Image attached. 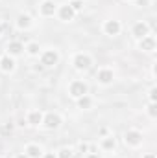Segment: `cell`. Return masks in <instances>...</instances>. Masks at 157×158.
I'll use <instances>...</instances> for the list:
<instances>
[{"label":"cell","mask_w":157,"mask_h":158,"mask_svg":"<svg viewBox=\"0 0 157 158\" xmlns=\"http://www.w3.org/2000/svg\"><path fill=\"white\" fill-rule=\"evenodd\" d=\"M57 53L54 52V50H48V52H44L43 53V59H41V64L43 66H54L56 63H57Z\"/></svg>","instance_id":"obj_1"},{"label":"cell","mask_w":157,"mask_h":158,"mask_svg":"<svg viewBox=\"0 0 157 158\" xmlns=\"http://www.w3.org/2000/svg\"><path fill=\"white\" fill-rule=\"evenodd\" d=\"M70 94H72L74 98H81V96H85V94H87V85L81 83V81H74V83L70 85Z\"/></svg>","instance_id":"obj_2"},{"label":"cell","mask_w":157,"mask_h":158,"mask_svg":"<svg viewBox=\"0 0 157 158\" xmlns=\"http://www.w3.org/2000/svg\"><path fill=\"white\" fill-rule=\"evenodd\" d=\"M74 66H76L78 70L89 68V66H91V57H89V55H83V53H78V55L74 57Z\"/></svg>","instance_id":"obj_3"},{"label":"cell","mask_w":157,"mask_h":158,"mask_svg":"<svg viewBox=\"0 0 157 158\" xmlns=\"http://www.w3.org/2000/svg\"><path fill=\"white\" fill-rule=\"evenodd\" d=\"M124 140H126V143H129V145H139V143L142 142V136H141V132H137V131H128Z\"/></svg>","instance_id":"obj_4"},{"label":"cell","mask_w":157,"mask_h":158,"mask_svg":"<svg viewBox=\"0 0 157 158\" xmlns=\"http://www.w3.org/2000/svg\"><path fill=\"white\" fill-rule=\"evenodd\" d=\"M133 35H135V37H139V39L146 37V35H148V24H144V22L135 24V26H133Z\"/></svg>","instance_id":"obj_5"},{"label":"cell","mask_w":157,"mask_h":158,"mask_svg":"<svg viewBox=\"0 0 157 158\" xmlns=\"http://www.w3.org/2000/svg\"><path fill=\"white\" fill-rule=\"evenodd\" d=\"M59 123H61V119L57 114H48L46 119H44V125L48 127V129H57L59 127Z\"/></svg>","instance_id":"obj_6"},{"label":"cell","mask_w":157,"mask_h":158,"mask_svg":"<svg viewBox=\"0 0 157 158\" xmlns=\"http://www.w3.org/2000/svg\"><path fill=\"white\" fill-rule=\"evenodd\" d=\"M118 31H120V24L117 20H107L105 22V33L107 35H117Z\"/></svg>","instance_id":"obj_7"},{"label":"cell","mask_w":157,"mask_h":158,"mask_svg":"<svg viewBox=\"0 0 157 158\" xmlns=\"http://www.w3.org/2000/svg\"><path fill=\"white\" fill-rule=\"evenodd\" d=\"M54 11H56V4H54V2H50V0L43 2V6H41V13H43V15L50 17V15H54Z\"/></svg>","instance_id":"obj_8"},{"label":"cell","mask_w":157,"mask_h":158,"mask_svg":"<svg viewBox=\"0 0 157 158\" xmlns=\"http://www.w3.org/2000/svg\"><path fill=\"white\" fill-rule=\"evenodd\" d=\"M96 77H98V81H100V83L107 85V83H111V81H113V72H111V70H100Z\"/></svg>","instance_id":"obj_9"},{"label":"cell","mask_w":157,"mask_h":158,"mask_svg":"<svg viewBox=\"0 0 157 158\" xmlns=\"http://www.w3.org/2000/svg\"><path fill=\"white\" fill-rule=\"evenodd\" d=\"M59 17H61L63 20H70V19L74 17V9H72L70 6H63V7L59 9Z\"/></svg>","instance_id":"obj_10"},{"label":"cell","mask_w":157,"mask_h":158,"mask_svg":"<svg viewBox=\"0 0 157 158\" xmlns=\"http://www.w3.org/2000/svg\"><path fill=\"white\" fill-rule=\"evenodd\" d=\"M141 48L142 50H154L155 48V40L152 39V37H142V40H141Z\"/></svg>","instance_id":"obj_11"},{"label":"cell","mask_w":157,"mask_h":158,"mask_svg":"<svg viewBox=\"0 0 157 158\" xmlns=\"http://www.w3.org/2000/svg\"><path fill=\"white\" fill-rule=\"evenodd\" d=\"M0 66H2V70L11 72V70H13V66H15V63H13V59H11V57H4V59H2V63H0Z\"/></svg>","instance_id":"obj_12"},{"label":"cell","mask_w":157,"mask_h":158,"mask_svg":"<svg viewBox=\"0 0 157 158\" xmlns=\"http://www.w3.org/2000/svg\"><path fill=\"white\" fill-rule=\"evenodd\" d=\"M7 50H9V53H13V55H19V53H20L24 48H22V44H20V42H9Z\"/></svg>","instance_id":"obj_13"},{"label":"cell","mask_w":157,"mask_h":158,"mask_svg":"<svg viewBox=\"0 0 157 158\" xmlns=\"http://www.w3.org/2000/svg\"><path fill=\"white\" fill-rule=\"evenodd\" d=\"M41 121H43L41 112H30V116H28V123L30 125H39Z\"/></svg>","instance_id":"obj_14"},{"label":"cell","mask_w":157,"mask_h":158,"mask_svg":"<svg viewBox=\"0 0 157 158\" xmlns=\"http://www.w3.org/2000/svg\"><path fill=\"white\" fill-rule=\"evenodd\" d=\"M17 24H19V28H30V24H32V20H30V17L28 15H20L19 17V20H17Z\"/></svg>","instance_id":"obj_15"},{"label":"cell","mask_w":157,"mask_h":158,"mask_svg":"<svg viewBox=\"0 0 157 158\" xmlns=\"http://www.w3.org/2000/svg\"><path fill=\"white\" fill-rule=\"evenodd\" d=\"M26 153H28V156H32V158H39L41 156V149L37 147V145H28Z\"/></svg>","instance_id":"obj_16"},{"label":"cell","mask_w":157,"mask_h":158,"mask_svg":"<svg viewBox=\"0 0 157 158\" xmlns=\"http://www.w3.org/2000/svg\"><path fill=\"white\" fill-rule=\"evenodd\" d=\"M79 107H81V109H89V107H91V99H89L87 96H81V98H79Z\"/></svg>","instance_id":"obj_17"},{"label":"cell","mask_w":157,"mask_h":158,"mask_svg":"<svg viewBox=\"0 0 157 158\" xmlns=\"http://www.w3.org/2000/svg\"><path fill=\"white\" fill-rule=\"evenodd\" d=\"M59 158H72V151L70 149H61L59 151Z\"/></svg>","instance_id":"obj_18"},{"label":"cell","mask_w":157,"mask_h":158,"mask_svg":"<svg viewBox=\"0 0 157 158\" xmlns=\"http://www.w3.org/2000/svg\"><path fill=\"white\" fill-rule=\"evenodd\" d=\"M104 147H105V149H113V147H115V140H113V138H107V140L104 142Z\"/></svg>","instance_id":"obj_19"},{"label":"cell","mask_w":157,"mask_h":158,"mask_svg":"<svg viewBox=\"0 0 157 158\" xmlns=\"http://www.w3.org/2000/svg\"><path fill=\"white\" fill-rule=\"evenodd\" d=\"M28 52H30L32 55H35V53L39 52V46H37V44H30V46H28Z\"/></svg>","instance_id":"obj_20"},{"label":"cell","mask_w":157,"mask_h":158,"mask_svg":"<svg viewBox=\"0 0 157 158\" xmlns=\"http://www.w3.org/2000/svg\"><path fill=\"white\" fill-rule=\"evenodd\" d=\"M70 7H72L74 11H78V9H81V2H79V0H72V4H70Z\"/></svg>","instance_id":"obj_21"},{"label":"cell","mask_w":157,"mask_h":158,"mask_svg":"<svg viewBox=\"0 0 157 158\" xmlns=\"http://www.w3.org/2000/svg\"><path fill=\"white\" fill-rule=\"evenodd\" d=\"M148 109H150V110H148V112H150V116H157V109H155V105H154V103H152Z\"/></svg>","instance_id":"obj_22"},{"label":"cell","mask_w":157,"mask_h":158,"mask_svg":"<svg viewBox=\"0 0 157 158\" xmlns=\"http://www.w3.org/2000/svg\"><path fill=\"white\" fill-rule=\"evenodd\" d=\"M155 96H157V90L154 88V90L150 92V98H152V101H155Z\"/></svg>","instance_id":"obj_23"},{"label":"cell","mask_w":157,"mask_h":158,"mask_svg":"<svg viewBox=\"0 0 157 158\" xmlns=\"http://www.w3.org/2000/svg\"><path fill=\"white\" fill-rule=\"evenodd\" d=\"M79 149H81V153H85V151H87V145H85V143H81V145H79Z\"/></svg>","instance_id":"obj_24"},{"label":"cell","mask_w":157,"mask_h":158,"mask_svg":"<svg viewBox=\"0 0 157 158\" xmlns=\"http://www.w3.org/2000/svg\"><path fill=\"white\" fill-rule=\"evenodd\" d=\"M139 4H141V6H146V4H148V0H139Z\"/></svg>","instance_id":"obj_25"},{"label":"cell","mask_w":157,"mask_h":158,"mask_svg":"<svg viewBox=\"0 0 157 158\" xmlns=\"http://www.w3.org/2000/svg\"><path fill=\"white\" fill-rule=\"evenodd\" d=\"M144 158H155V156H154V155H146Z\"/></svg>","instance_id":"obj_26"},{"label":"cell","mask_w":157,"mask_h":158,"mask_svg":"<svg viewBox=\"0 0 157 158\" xmlns=\"http://www.w3.org/2000/svg\"><path fill=\"white\" fill-rule=\"evenodd\" d=\"M87 158H98V156H96V155H89Z\"/></svg>","instance_id":"obj_27"},{"label":"cell","mask_w":157,"mask_h":158,"mask_svg":"<svg viewBox=\"0 0 157 158\" xmlns=\"http://www.w3.org/2000/svg\"><path fill=\"white\" fill-rule=\"evenodd\" d=\"M46 158H56L54 155H46Z\"/></svg>","instance_id":"obj_28"},{"label":"cell","mask_w":157,"mask_h":158,"mask_svg":"<svg viewBox=\"0 0 157 158\" xmlns=\"http://www.w3.org/2000/svg\"><path fill=\"white\" fill-rule=\"evenodd\" d=\"M17 158H26V156H24V155H19V156H17Z\"/></svg>","instance_id":"obj_29"},{"label":"cell","mask_w":157,"mask_h":158,"mask_svg":"<svg viewBox=\"0 0 157 158\" xmlns=\"http://www.w3.org/2000/svg\"><path fill=\"white\" fill-rule=\"evenodd\" d=\"M0 33H2V26H0Z\"/></svg>","instance_id":"obj_30"}]
</instances>
